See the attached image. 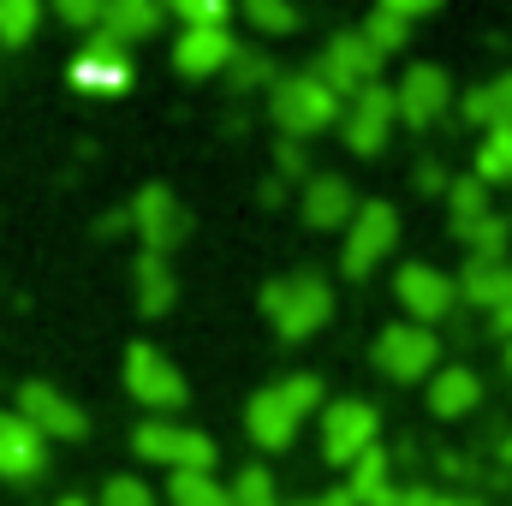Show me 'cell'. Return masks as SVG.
Wrapping results in <instances>:
<instances>
[{
    "instance_id": "obj_13",
    "label": "cell",
    "mask_w": 512,
    "mask_h": 506,
    "mask_svg": "<svg viewBox=\"0 0 512 506\" xmlns=\"http://www.w3.org/2000/svg\"><path fill=\"white\" fill-rule=\"evenodd\" d=\"M126 387L143 399V405H161V411L185 405V376H179L155 346H131L126 352Z\"/></svg>"
},
{
    "instance_id": "obj_21",
    "label": "cell",
    "mask_w": 512,
    "mask_h": 506,
    "mask_svg": "<svg viewBox=\"0 0 512 506\" xmlns=\"http://www.w3.org/2000/svg\"><path fill=\"white\" fill-rule=\"evenodd\" d=\"M131 280H137V310H143V316H161V310H173V292H179V280H173L167 256L143 251V256H137V268H131Z\"/></svg>"
},
{
    "instance_id": "obj_12",
    "label": "cell",
    "mask_w": 512,
    "mask_h": 506,
    "mask_svg": "<svg viewBox=\"0 0 512 506\" xmlns=\"http://www.w3.org/2000/svg\"><path fill=\"white\" fill-rule=\"evenodd\" d=\"M72 84L78 90H90V96H120L131 84V60L120 42H108L102 30L78 48V60H72Z\"/></svg>"
},
{
    "instance_id": "obj_31",
    "label": "cell",
    "mask_w": 512,
    "mask_h": 506,
    "mask_svg": "<svg viewBox=\"0 0 512 506\" xmlns=\"http://www.w3.org/2000/svg\"><path fill=\"white\" fill-rule=\"evenodd\" d=\"M233 506H274V477L262 465H245L233 483Z\"/></svg>"
},
{
    "instance_id": "obj_9",
    "label": "cell",
    "mask_w": 512,
    "mask_h": 506,
    "mask_svg": "<svg viewBox=\"0 0 512 506\" xmlns=\"http://www.w3.org/2000/svg\"><path fill=\"white\" fill-rule=\"evenodd\" d=\"M18 417L48 441V435H66V441H78L90 423H84V411L60 393V387H48V381H24L18 387Z\"/></svg>"
},
{
    "instance_id": "obj_34",
    "label": "cell",
    "mask_w": 512,
    "mask_h": 506,
    "mask_svg": "<svg viewBox=\"0 0 512 506\" xmlns=\"http://www.w3.org/2000/svg\"><path fill=\"white\" fill-rule=\"evenodd\" d=\"M280 393L292 399V411H298V417L322 405V381H316V376H286V381H280Z\"/></svg>"
},
{
    "instance_id": "obj_45",
    "label": "cell",
    "mask_w": 512,
    "mask_h": 506,
    "mask_svg": "<svg viewBox=\"0 0 512 506\" xmlns=\"http://www.w3.org/2000/svg\"><path fill=\"white\" fill-rule=\"evenodd\" d=\"M501 131H512V120H507V126H501Z\"/></svg>"
},
{
    "instance_id": "obj_10",
    "label": "cell",
    "mask_w": 512,
    "mask_h": 506,
    "mask_svg": "<svg viewBox=\"0 0 512 506\" xmlns=\"http://www.w3.org/2000/svg\"><path fill=\"white\" fill-rule=\"evenodd\" d=\"M393 120H399V102H393V90L376 78L370 90H358V96H352V114L340 120V126H346V149L376 155V149L387 143V131H393Z\"/></svg>"
},
{
    "instance_id": "obj_43",
    "label": "cell",
    "mask_w": 512,
    "mask_h": 506,
    "mask_svg": "<svg viewBox=\"0 0 512 506\" xmlns=\"http://www.w3.org/2000/svg\"><path fill=\"white\" fill-rule=\"evenodd\" d=\"M60 506H90V501H78V495H66V501H60Z\"/></svg>"
},
{
    "instance_id": "obj_46",
    "label": "cell",
    "mask_w": 512,
    "mask_h": 506,
    "mask_svg": "<svg viewBox=\"0 0 512 506\" xmlns=\"http://www.w3.org/2000/svg\"><path fill=\"white\" fill-rule=\"evenodd\" d=\"M435 506H441V501H435Z\"/></svg>"
},
{
    "instance_id": "obj_7",
    "label": "cell",
    "mask_w": 512,
    "mask_h": 506,
    "mask_svg": "<svg viewBox=\"0 0 512 506\" xmlns=\"http://www.w3.org/2000/svg\"><path fill=\"white\" fill-rule=\"evenodd\" d=\"M435 358H441V340L429 328H417V322H393V328H382V340H376V364L393 381L435 376Z\"/></svg>"
},
{
    "instance_id": "obj_40",
    "label": "cell",
    "mask_w": 512,
    "mask_h": 506,
    "mask_svg": "<svg viewBox=\"0 0 512 506\" xmlns=\"http://www.w3.org/2000/svg\"><path fill=\"white\" fill-rule=\"evenodd\" d=\"M316 506H358V501H352L346 489H328V495H322V501H316Z\"/></svg>"
},
{
    "instance_id": "obj_3",
    "label": "cell",
    "mask_w": 512,
    "mask_h": 506,
    "mask_svg": "<svg viewBox=\"0 0 512 506\" xmlns=\"http://www.w3.org/2000/svg\"><path fill=\"white\" fill-rule=\"evenodd\" d=\"M376 429H382L376 405H364V399H334V405L322 411V459H328V465H358V459L376 447Z\"/></svg>"
},
{
    "instance_id": "obj_30",
    "label": "cell",
    "mask_w": 512,
    "mask_h": 506,
    "mask_svg": "<svg viewBox=\"0 0 512 506\" xmlns=\"http://www.w3.org/2000/svg\"><path fill=\"white\" fill-rule=\"evenodd\" d=\"M447 203H453V227H465V221H483V215H489V191H483V179H453Z\"/></svg>"
},
{
    "instance_id": "obj_39",
    "label": "cell",
    "mask_w": 512,
    "mask_h": 506,
    "mask_svg": "<svg viewBox=\"0 0 512 506\" xmlns=\"http://www.w3.org/2000/svg\"><path fill=\"white\" fill-rule=\"evenodd\" d=\"M280 167H286V173H304V149H298V143H286V149H280Z\"/></svg>"
},
{
    "instance_id": "obj_42",
    "label": "cell",
    "mask_w": 512,
    "mask_h": 506,
    "mask_svg": "<svg viewBox=\"0 0 512 506\" xmlns=\"http://www.w3.org/2000/svg\"><path fill=\"white\" fill-rule=\"evenodd\" d=\"M501 459H507V465H512V435H507V441H501Z\"/></svg>"
},
{
    "instance_id": "obj_44",
    "label": "cell",
    "mask_w": 512,
    "mask_h": 506,
    "mask_svg": "<svg viewBox=\"0 0 512 506\" xmlns=\"http://www.w3.org/2000/svg\"><path fill=\"white\" fill-rule=\"evenodd\" d=\"M507 364H512V346H507Z\"/></svg>"
},
{
    "instance_id": "obj_33",
    "label": "cell",
    "mask_w": 512,
    "mask_h": 506,
    "mask_svg": "<svg viewBox=\"0 0 512 506\" xmlns=\"http://www.w3.org/2000/svg\"><path fill=\"white\" fill-rule=\"evenodd\" d=\"M245 12H251V24H262V30H280V36L298 24V6H286V0H251Z\"/></svg>"
},
{
    "instance_id": "obj_37",
    "label": "cell",
    "mask_w": 512,
    "mask_h": 506,
    "mask_svg": "<svg viewBox=\"0 0 512 506\" xmlns=\"http://www.w3.org/2000/svg\"><path fill=\"white\" fill-rule=\"evenodd\" d=\"M262 72H268V66H262L256 54H245V48H239V60H233V78H239V84H256Z\"/></svg>"
},
{
    "instance_id": "obj_28",
    "label": "cell",
    "mask_w": 512,
    "mask_h": 506,
    "mask_svg": "<svg viewBox=\"0 0 512 506\" xmlns=\"http://www.w3.org/2000/svg\"><path fill=\"white\" fill-rule=\"evenodd\" d=\"M477 179L483 185H512V131H489L477 149Z\"/></svg>"
},
{
    "instance_id": "obj_2",
    "label": "cell",
    "mask_w": 512,
    "mask_h": 506,
    "mask_svg": "<svg viewBox=\"0 0 512 506\" xmlns=\"http://www.w3.org/2000/svg\"><path fill=\"white\" fill-rule=\"evenodd\" d=\"M268 108H274L280 131H292V137H316V131H328L334 120H340V96H334L316 72H292V78H280Z\"/></svg>"
},
{
    "instance_id": "obj_5",
    "label": "cell",
    "mask_w": 512,
    "mask_h": 506,
    "mask_svg": "<svg viewBox=\"0 0 512 506\" xmlns=\"http://www.w3.org/2000/svg\"><path fill=\"white\" fill-rule=\"evenodd\" d=\"M131 227H137V239H143L155 256L191 239V215H185V203H179L167 185H143V191H137V203H131Z\"/></svg>"
},
{
    "instance_id": "obj_1",
    "label": "cell",
    "mask_w": 512,
    "mask_h": 506,
    "mask_svg": "<svg viewBox=\"0 0 512 506\" xmlns=\"http://www.w3.org/2000/svg\"><path fill=\"white\" fill-rule=\"evenodd\" d=\"M262 310L280 328V340H310L334 316V292H328L322 274H292V280H268L262 286Z\"/></svg>"
},
{
    "instance_id": "obj_35",
    "label": "cell",
    "mask_w": 512,
    "mask_h": 506,
    "mask_svg": "<svg viewBox=\"0 0 512 506\" xmlns=\"http://www.w3.org/2000/svg\"><path fill=\"white\" fill-rule=\"evenodd\" d=\"M102 506H155V495H149L137 477H114V483L102 489Z\"/></svg>"
},
{
    "instance_id": "obj_38",
    "label": "cell",
    "mask_w": 512,
    "mask_h": 506,
    "mask_svg": "<svg viewBox=\"0 0 512 506\" xmlns=\"http://www.w3.org/2000/svg\"><path fill=\"white\" fill-rule=\"evenodd\" d=\"M376 506H435V501H429L423 489H387V495H382Z\"/></svg>"
},
{
    "instance_id": "obj_14",
    "label": "cell",
    "mask_w": 512,
    "mask_h": 506,
    "mask_svg": "<svg viewBox=\"0 0 512 506\" xmlns=\"http://www.w3.org/2000/svg\"><path fill=\"white\" fill-rule=\"evenodd\" d=\"M447 96H453V78L441 72V66H405V78H399V90H393V102H399V120H411V126H429L441 108H447Z\"/></svg>"
},
{
    "instance_id": "obj_4",
    "label": "cell",
    "mask_w": 512,
    "mask_h": 506,
    "mask_svg": "<svg viewBox=\"0 0 512 506\" xmlns=\"http://www.w3.org/2000/svg\"><path fill=\"white\" fill-rule=\"evenodd\" d=\"M131 447L155 465H173V471H215V441L203 429H185V423H137Z\"/></svg>"
},
{
    "instance_id": "obj_17",
    "label": "cell",
    "mask_w": 512,
    "mask_h": 506,
    "mask_svg": "<svg viewBox=\"0 0 512 506\" xmlns=\"http://www.w3.org/2000/svg\"><path fill=\"white\" fill-rule=\"evenodd\" d=\"M352 215H358V197H352V185L340 173H316L304 185V221L310 227H346Z\"/></svg>"
},
{
    "instance_id": "obj_6",
    "label": "cell",
    "mask_w": 512,
    "mask_h": 506,
    "mask_svg": "<svg viewBox=\"0 0 512 506\" xmlns=\"http://www.w3.org/2000/svg\"><path fill=\"white\" fill-rule=\"evenodd\" d=\"M376 72H382V54L358 36V30H340L328 48H322V84L334 90V96H358V90H370L376 84Z\"/></svg>"
},
{
    "instance_id": "obj_24",
    "label": "cell",
    "mask_w": 512,
    "mask_h": 506,
    "mask_svg": "<svg viewBox=\"0 0 512 506\" xmlns=\"http://www.w3.org/2000/svg\"><path fill=\"white\" fill-rule=\"evenodd\" d=\"M167 501L173 506H233V489L209 471H173L167 477Z\"/></svg>"
},
{
    "instance_id": "obj_8",
    "label": "cell",
    "mask_w": 512,
    "mask_h": 506,
    "mask_svg": "<svg viewBox=\"0 0 512 506\" xmlns=\"http://www.w3.org/2000/svg\"><path fill=\"white\" fill-rule=\"evenodd\" d=\"M393 239H399V215H393V203H364L358 215H352V239H346V274L352 280H364L387 251H393Z\"/></svg>"
},
{
    "instance_id": "obj_27",
    "label": "cell",
    "mask_w": 512,
    "mask_h": 506,
    "mask_svg": "<svg viewBox=\"0 0 512 506\" xmlns=\"http://www.w3.org/2000/svg\"><path fill=\"white\" fill-rule=\"evenodd\" d=\"M42 24V6L36 0H0V48H24Z\"/></svg>"
},
{
    "instance_id": "obj_32",
    "label": "cell",
    "mask_w": 512,
    "mask_h": 506,
    "mask_svg": "<svg viewBox=\"0 0 512 506\" xmlns=\"http://www.w3.org/2000/svg\"><path fill=\"white\" fill-rule=\"evenodd\" d=\"M173 12L185 18V30H227V0H179Z\"/></svg>"
},
{
    "instance_id": "obj_20",
    "label": "cell",
    "mask_w": 512,
    "mask_h": 506,
    "mask_svg": "<svg viewBox=\"0 0 512 506\" xmlns=\"http://www.w3.org/2000/svg\"><path fill=\"white\" fill-rule=\"evenodd\" d=\"M155 24H161V6H155V0H108V6H102V36L120 42V48L143 42Z\"/></svg>"
},
{
    "instance_id": "obj_18",
    "label": "cell",
    "mask_w": 512,
    "mask_h": 506,
    "mask_svg": "<svg viewBox=\"0 0 512 506\" xmlns=\"http://www.w3.org/2000/svg\"><path fill=\"white\" fill-rule=\"evenodd\" d=\"M245 423H251V441L256 447H286L292 441V429H298V411H292V399L280 393V387H262L251 399V411H245Z\"/></svg>"
},
{
    "instance_id": "obj_25",
    "label": "cell",
    "mask_w": 512,
    "mask_h": 506,
    "mask_svg": "<svg viewBox=\"0 0 512 506\" xmlns=\"http://www.w3.org/2000/svg\"><path fill=\"white\" fill-rule=\"evenodd\" d=\"M358 36H364L376 54H387V48H405V36H411V18H405L393 0H382V6L364 18V30H358Z\"/></svg>"
},
{
    "instance_id": "obj_41",
    "label": "cell",
    "mask_w": 512,
    "mask_h": 506,
    "mask_svg": "<svg viewBox=\"0 0 512 506\" xmlns=\"http://www.w3.org/2000/svg\"><path fill=\"white\" fill-rule=\"evenodd\" d=\"M495 328H501V334H512V304H507V310H495Z\"/></svg>"
},
{
    "instance_id": "obj_29",
    "label": "cell",
    "mask_w": 512,
    "mask_h": 506,
    "mask_svg": "<svg viewBox=\"0 0 512 506\" xmlns=\"http://www.w3.org/2000/svg\"><path fill=\"white\" fill-rule=\"evenodd\" d=\"M453 233L471 245V256H489V262H501V256H507V221H501V215L465 221V227H453Z\"/></svg>"
},
{
    "instance_id": "obj_23",
    "label": "cell",
    "mask_w": 512,
    "mask_h": 506,
    "mask_svg": "<svg viewBox=\"0 0 512 506\" xmlns=\"http://www.w3.org/2000/svg\"><path fill=\"white\" fill-rule=\"evenodd\" d=\"M477 393H483V387H477L471 370H441V376L429 381V411H435V417H465V411L477 405Z\"/></svg>"
},
{
    "instance_id": "obj_19",
    "label": "cell",
    "mask_w": 512,
    "mask_h": 506,
    "mask_svg": "<svg viewBox=\"0 0 512 506\" xmlns=\"http://www.w3.org/2000/svg\"><path fill=\"white\" fill-rule=\"evenodd\" d=\"M459 292L471 298V304H483V310H507L512 304V262H489V256H471L465 262V274H459Z\"/></svg>"
},
{
    "instance_id": "obj_15",
    "label": "cell",
    "mask_w": 512,
    "mask_h": 506,
    "mask_svg": "<svg viewBox=\"0 0 512 506\" xmlns=\"http://www.w3.org/2000/svg\"><path fill=\"white\" fill-rule=\"evenodd\" d=\"M48 471V441L18 417V411H0V477L12 483H30Z\"/></svg>"
},
{
    "instance_id": "obj_26",
    "label": "cell",
    "mask_w": 512,
    "mask_h": 506,
    "mask_svg": "<svg viewBox=\"0 0 512 506\" xmlns=\"http://www.w3.org/2000/svg\"><path fill=\"white\" fill-rule=\"evenodd\" d=\"M346 495H352L358 506H376V501L387 495V453H382V447H370V453L352 465V483H346Z\"/></svg>"
},
{
    "instance_id": "obj_22",
    "label": "cell",
    "mask_w": 512,
    "mask_h": 506,
    "mask_svg": "<svg viewBox=\"0 0 512 506\" xmlns=\"http://www.w3.org/2000/svg\"><path fill=\"white\" fill-rule=\"evenodd\" d=\"M465 120L483 131H501L512 120V72L507 78H495V84H477L471 96H465Z\"/></svg>"
},
{
    "instance_id": "obj_11",
    "label": "cell",
    "mask_w": 512,
    "mask_h": 506,
    "mask_svg": "<svg viewBox=\"0 0 512 506\" xmlns=\"http://www.w3.org/2000/svg\"><path fill=\"white\" fill-rule=\"evenodd\" d=\"M399 304L417 316V328H429V322H441V316L459 304V280H447V274L429 268V262H405V268H399Z\"/></svg>"
},
{
    "instance_id": "obj_16",
    "label": "cell",
    "mask_w": 512,
    "mask_h": 506,
    "mask_svg": "<svg viewBox=\"0 0 512 506\" xmlns=\"http://www.w3.org/2000/svg\"><path fill=\"white\" fill-rule=\"evenodd\" d=\"M233 60H239V42H233V30H185V36L173 42V66H179L185 78L221 72V66H233Z\"/></svg>"
},
{
    "instance_id": "obj_36",
    "label": "cell",
    "mask_w": 512,
    "mask_h": 506,
    "mask_svg": "<svg viewBox=\"0 0 512 506\" xmlns=\"http://www.w3.org/2000/svg\"><path fill=\"white\" fill-rule=\"evenodd\" d=\"M102 6L108 0H60V18L78 24V30H102Z\"/></svg>"
}]
</instances>
